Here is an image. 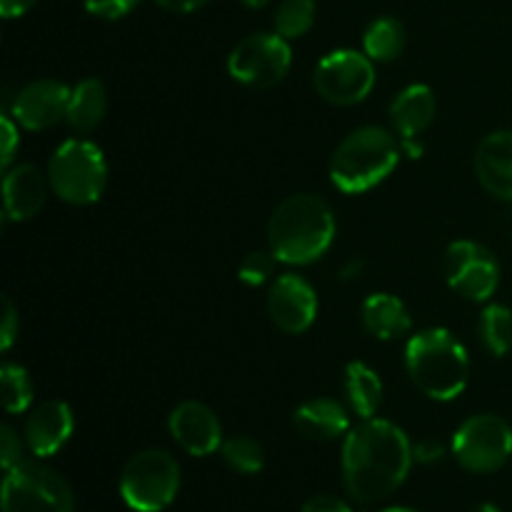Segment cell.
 Listing matches in <instances>:
<instances>
[{"instance_id":"1","label":"cell","mask_w":512,"mask_h":512,"mask_svg":"<svg viewBox=\"0 0 512 512\" xmlns=\"http://www.w3.org/2000/svg\"><path fill=\"white\" fill-rule=\"evenodd\" d=\"M415 463L405 430L383 418L363 420L345 435L343 480L350 498L370 505L393 495Z\"/></svg>"},{"instance_id":"2","label":"cell","mask_w":512,"mask_h":512,"mask_svg":"<svg viewBox=\"0 0 512 512\" xmlns=\"http://www.w3.org/2000/svg\"><path fill=\"white\" fill-rule=\"evenodd\" d=\"M335 240V215L320 195L295 193L280 200L268 220L270 253L285 265H310Z\"/></svg>"},{"instance_id":"3","label":"cell","mask_w":512,"mask_h":512,"mask_svg":"<svg viewBox=\"0 0 512 512\" xmlns=\"http://www.w3.org/2000/svg\"><path fill=\"white\" fill-rule=\"evenodd\" d=\"M405 368L415 388L438 403H450L468 388V350L445 328H425L415 333L405 345Z\"/></svg>"},{"instance_id":"4","label":"cell","mask_w":512,"mask_h":512,"mask_svg":"<svg viewBox=\"0 0 512 512\" xmlns=\"http://www.w3.org/2000/svg\"><path fill=\"white\" fill-rule=\"evenodd\" d=\"M403 145L380 125L353 130L330 158V180L340 193H368L383 183L400 163Z\"/></svg>"},{"instance_id":"5","label":"cell","mask_w":512,"mask_h":512,"mask_svg":"<svg viewBox=\"0 0 512 512\" xmlns=\"http://www.w3.org/2000/svg\"><path fill=\"white\" fill-rule=\"evenodd\" d=\"M48 180L53 193L68 205H93L108 185V160L93 140L70 138L50 155Z\"/></svg>"},{"instance_id":"6","label":"cell","mask_w":512,"mask_h":512,"mask_svg":"<svg viewBox=\"0 0 512 512\" xmlns=\"http://www.w3.org/2000/svg\"><path fill=\"white\" fill-rule=\"evenodd\" d=\"M180 490V465L168 450H140L120 473V495L135 512H163Z\"/></svg>"},{"instance_id":"7","label":"cell","mask_w":512,"mask_h":512,"mask_svg":"<svg viewBox=\"0 0 512 512\" xmlns=\"http://www.w3.org/2000/svg\"><path fill=\"white\" fill-rule=\"evenodd\" d=\"M3 512H75V495L53 468L23 460L3 478Z\"/></svg>"},{"instance_id":"8","label":"cell","mask_w":512,"mask_h":512,"mask_svg":"<svg viewBox=\"0 0 512 512\" xmlns=\"http://www.w3.org/2000/svg\"><path fill=\"white\" fill-rule=\"evenodd\" d=\"M450 450L470 473H495L512 455V425L495 413L473 415L455 430Z\"/></svg>"},{"instance_id":"9","label":"cell","mask_w":512,"mask_h":512,"mask_svg":"<svg viewBox=\"0 0 512 512\" xmlns=\"http://www.w3.org/2000/svg\"><path fill=\"white\" fill-rule=\"evenodd\" d=\"M293 65L290 43L278 33H253L240 40L228 55V73L248 88H273Z\"/></svg>"},{"instance_id":"10","label":"cell","mask_w":512,"mask_h":512,"mask_svg":"<svg viewBox=\"0 0 512 512\" xmlns=\"http://www.w3.org/2000/svg\"><path fill=\"white\" fill-rule=\"evenodd\" d=\"M313 85L323 100L333 105H358L373 93L375 65L360 50H333L325 55L313 73Z\"/></svg>"},{"instance_id":"11","label":"cell","mask_w":512,"mask_h":512,"mask_svg":"<svg viewBox=\"0 0 512 512\" xmlns=\"http://www.w3.org/2000/svg\"><path fill=\"white\" fill-rule=\"evenodd\" d=\"M448 285L473 303H488L500 285V263L485 245L455 240L443 258Z\"/></svg>"},{"instance_id":"12","label":"cell","mask_w":512,"mask_h":512,"mask_svg":"<svg viewBox=\"0 0 512 512\" xmlns=\"http://www.w3.org/2000/svg\"><path fill=\"white\" fill-rule=\"evenodd\" d=\"M268 315L275 328L288 335H300L313 328L318 318V295L305 278L283 273L273 280L268 293Z\"/></svg>"},{"instance_id":"13","label":"cell","mask_w":512,"mask_h":512,"mask_svg":"<svg viewBox=\"0 0 512 512\" xmlns=\"http://www.w3.org/2000/svg\"><path fill=\"white\" fill-rule=\"evenodd\" d=\"M70 90L65 83L53 78H40L15 93L10 103V115L25 130H48L65 120L70 103Z\"/></svg>"},{"instance_id":"14","label":"cell","mask_w":512,"mask_h":512,"mask_svg":"<svg viewBox=\"0 0 512 512\" xmlns=\"http://www.w3.org/2000/svg\"><path fill=\"white\" fill-rule=\"evenodd\" d=\"M168 428L175 443L193 458H208L223 448V425L218 415L198 400L175 405L168 418Z\"/></svg>"},{"instance_id":"15","label":"cell","mask_w":512,"mask_h":512,"mask_svg":"<svg viewBox=\"0 0 512 512\" xmlns=\"http://www.w3.org/2000/svg\"><path fill=\"white\" fill-rule=\"evenodd\" d=\"M75 430V415L63 400H45L25 420V445L35 458H53L65 448Z\"/></svg>"},{"instance_id":"16","label":"cell","mask_w":512,"mask_h":512,"mask_svg":"<svg viewBox=\"0 0 512 512\" xmlns=\"http://www.w3.org/2000/svg\"><path fill=\"white\" fill-rule=\"evenodd\" d=\"M50 180L40 173L35 165L20 163L5 170L3 178V205H5V223H23V220L35 218L43 210L48 200Z\"/></svg>"},{"instance_id":"17","label":"cell","mask_w":512,"mask_h":512,"mask_svg":"<svg viewBox=\"0 0 512 512\" xmlns=\"http://www.w3.org/2000/svg\"><path fill=\"white\" fill-rule=\"evenodd\" d=\"M475 175L490 195L512 203V130L485 135L475 150Z\"/></svg>"},{"instance_id":"18","label":"cell","mask_w":512,"mask_h":512,"mask_svg":"<svg viewBox=\"0 0 512 512\" xmlns=\"http://www.w3.org/2000/svg\"><path fill=\"white\" fill-rule=\"evenodd\" d=\"M435 113H438V100L430 85L413 83L395 95L390 103V123L400 140L420 138V133L433 125Z\"/></svg>"},{"instance_id":"19","label":"cell","mask_w":512,"mask_h":512,"mask_svg":"<svg viewBox=\"0 0 512 512\" xmlns=\"http://www.w3.org/2000/svg\"><path fill=\"white\" fill-rule=\"evenodd\" d=\"M293 425L305 438L330 443L350 433V415L340 400L313 398L295 408Z\"/></svg>"},{"instance_id":"20","label":"cell","mask_w":512,"mask_h":512,"mask_svg":"<svg viewBox=\"0 0 512 512\" xmlns=\"http://www.w3.org/2000/svg\"><path fill=\"white\" fill-rule=\"evenodd\" d=\"M365 330L378 340H398L413 330V318L400 298L390 293H373L360 308Z\"/></svg>"},{"instance_id":"21","label":"cell","mask_w":512,"mask_h":512,"mask_svg":"<svg viewBox=\"0 0 512 512\" xmlns=\"http://www.w3.org/2000/svg\"><path fill=\"white\" fill-rule=\"evenodd\" d=\"M108 113V93L98 78H85L70 90V103L65 123L78 133H90L103 123Z\"/></svg>"},{"instance_id":"22","label":"cell","mask_w":512,"mask_h":512,"mask_svg":"<svg viewBox=\"0 0 512 512\" xmlns=\"http://www.w3.org/2000/svg\"><path fill=\"white\" fill-rule=\"evenodd\" d=\"M345 395H348L350 410L360 420H370L383 405V380L368 363L353 360L345 368Z\"/></svg>"},{"instance_id":"23","label":"cell","mask_w":512,"mask_h":512,"mask_svg":"<svg viewBox=\"0 0 512 512\" xmlns=\"http://www.w3.org/2000/svg\"><path fill=\"white\" fill-rule=\"evenodd\" d=\"M405 50V28L398 18H383L373 20L363 35V53L368 55L373 63H393L403 55Z\"/></svg>"},{"instance_id":"24","label":"cell","mask_w":512,"mask_h":512,"mask_svg":"<svg viewBox=\"0 0 512 512\" xmlns=\"http://www.w3.org/2000/svg\"><path fill=\"white\" fill-rule=\"evenodd\" d=\"M480 338H483L485 348L503 358L512 350V310L508 305L493 303L483 310L480 315Z\"/></svg>"},{"instance_id":"25","label":"cell","mask_w":512,"mask_h":512,"mask_svg":"<svg viewBox=\"0 0 512 512\" xmlns=\"http://www.w3.org/2000/svg\"><path fill=\"white\" fill-rule=\"evenodd\" d=\"M0 390H3V408L8 415H20L33 405V380L23 365L5 363L0 368Z\"/></svg>"},{"instance_id":"26","label":"cell","mask_w":512,"mask_h":512,"mask_svg":"<svg viewBox=\"0 0 512 512\" xmlns=\"http://www.w3.org/2000/svg\"><path fill=\"white\" fill-rule=\"evenodd\" d=\"M225 463L240 475H255L263 470L265 465V450L250 435H233V438L223 440V448H220Z\"/></svg>"},{"instance_id":"27","label":"cell","mask_w":512,"mask_h":512,"mask_svg":"<svg viewBox=\"0 0 512 512\" xmlns=\"http://www.w3.org/2000/svg\"><path fill=\"white\" fill-rule=\"evenodd\" d=\"M315 0H283L275 10V33L285 40L303 38L315 23Z\"/></svg>"},{"instance_id":"28","label":"cell","mask_w":512,"mask_h":512,"mask_svg":"<svg viewBox=\"0 0 512 512\" xmlns=\"http://www.w3.org/2000/svg\"><path fill=\"white\" fill-rule=\"evenodd\" d=\"M275 263H278V258H275L273 253L255 250V253L245 255V260L240 263L238 278L243 280L245 285H250V288H258V285L268 283V278L273 275Z\"/></svg>"},{"instance_id":"29","label":"cell","mask_w":512,"mask_h":512,"mask_svg":"<svg viewBox=\"0 0 512 512\" xmlns=\"http://www.w3.org/2000/svg\"><path fill=\"white\" fill-rule=\"evenodd\" d=\"M140 0H83L85 10L95 18L103 20H120L135 10Z\"/></svg>"},{"instance_id":"30","label":"cell","mask_w":512,"mask_h":512,"mask_svg":"<svg viewBox=\"0 0 512 512\" xmlns=\"http://www.w3.org/2000/svg\"><path fill=\"white\" fill-rule=\"evenodd\" d=\"M0 463H3L5 473L23 463V443L10 425L0 428Z\"/></svg>"},{"instance_id":"31","label":"cell","mask_w":512,"mask_h":512,"mask_svg":"<svg viewBox=\"0 0 512 512\" xmlns=\"http://www.w3.org/2000/svg\"><path fill=\"white\" fill-rule=\"evenodd\" d=\"M18 330V310H15L13 300H10L8 295H3V323H0V350H3V353H8V350L13 348L15 338H18Z\"/></svg>"},{"instance_id":"32","label":"cell","mask_w":512,"mask_h":512,"mask_svg":"<svg viewBox=\"0 0 512 512\" xmlns=\"http://www.w3.org/2000/svg\"><path fill=\"white\" fill-rule=\"evenodd\" d=\"M0 128H3V135H0V138H3V158H0V165H3V170H8L20 143L18 123L13 120V115L5 113L3 120H0Z\"/></svg>"},{"instance_id":"33","label":"cell","mask_w":512,"mask_h":512,"mask_svg":"<svg viewBox=\"0 0 512 512\" xmlns=\"http://www.w3.org/2000/svg\"><path fill=\"white\" fill-rule=\"evenodd\" d=\"M300 512H353V510H350V505L345 503V500L323 493V495H313L310 500H305L303 510Z\"/></svg>"},{"instance_id":"34","label":"cell","mask_w":512,"mask_h":512,"mask_svg":"<svg viewBox=\"0 0 512 512\" xmlns=\"http://www.w3.org/2000/svg\"><path fill=\"white\" fill-rule=\"evenodd\" d=\"M413 455L418 463L433 465V463H438V460H443L445 448L440 440H420L418 445H413Z\"/></svg>"},{"instance_id":"35","label":"cell","mask_w":512,"mask_h":512,"mask_svg":"<svg viewBox=\"0 0 512 512\" xmlns=\"http://www.w3.org/2000/svg\"><path fill=\"white\" fill-rule=\"evenodd\" d=\"M210 0H155V5H160L163 10H168V13H193V10H200L205 8Z\"/></svg>"},{"instance_id":"36","label":"cell","mask_w":512,"mask_h":512,"mask_svg":"<svg viewBox=\"0 0 512 512\" xmlns=\"http://www.w3.org/2000/svg\"><path fill=\"white\" fill-rule=\"evenodd\" d=\"M35 3L38 0H0V13H3V18H23L28 10L35 8Z\"/></svg>"},{"instance_id":"37","label":"cell","mask_w":512,"mask_h":512,"mask_svg":"<svg viewBox=\"0 0 512 512\" xmlns=\"http://www.w3.org/2000/svg\"><path fill=\"white\" fill-rule=\"evenodd\" d=\"M360 273H363V263H360V260H353V263H348L343 270H340V278L353 280L355 275H360Z\"/></svg>"},{"instance_id":"38","label":"cell","mask_w":512,"mask_h":512,"mask_svg":"<svg viewBox=\"0 0 512 512\" xmlns=\"http://www.w3.org/2000/svg\"><path fill=\"white\" fill-rule=\"evenodd\" d=\"M268 3H270V0H243V5H248V8H253V10L265 8Z\"/></svg>"},{"instance_id":"39","label":"cell","mask_w":512,"mask_h":512,"mask_svg":"<svg viewBox=\"0 0 512 512\" xmlns=\"http://www.w3.org/2000/svg\"><path fill=\"white\" fill-rule=\"evenodd\" d=\"M470 512H500V510L495 508L493 503H480V505H475V508L470 510Z\"/></svg>"},{"instance_id":"40","label":"cell","mask_w":512,"mask_h":512,"mask_svg":"<svg viewBox=\"0 0 512 512\" xmlns=\"http://www.w3.org/2000/svg\"><path fill=\"white\" fill-rule=\"evenodd\" d=\"M380 512H418V510H410V508H385V510H380Z\"/></svg>"},{"instance_id":"41","label":"cell","mask_w":512,"mask_h":512,"mask_svg":"<svg viewBox=\"0 0 512 512\" xmlns=\"http://www.w3.org/2000/svg\"><path fill=\"white\" fill-rule=\"evenodd\" d=\"M510 215H512V213H510Z\"/></svg>"}]
</instances>
